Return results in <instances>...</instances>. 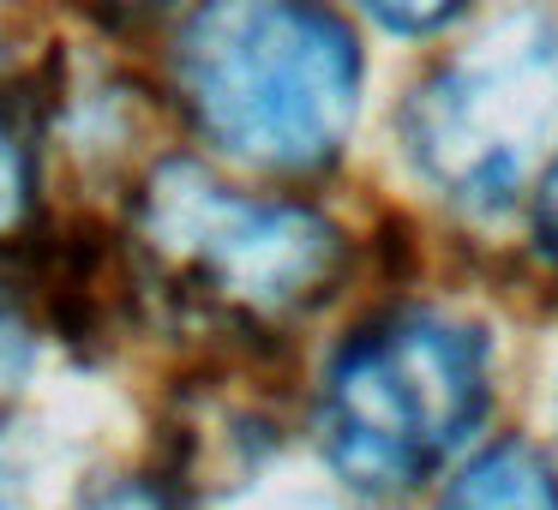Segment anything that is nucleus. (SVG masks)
I'll return each mask as SVG.
<instances>
[{
	"label": "nucleus",
	"mask_w": 558,
	"mask_h": 510,
	"mask_svg": "<svg viewBox=\"0 0 558 510\" xmlns=\"http://www.w3.org/2000/svg\"><path fill=\"white\" fill-rule=\"evenodd\" d=\"M174 90L217 150L306 174L354 126L361 49L325 0H198L174 37Z\"/></svg>",
	"instance_id": "nucleus-1"
},
{
	"label": "nucleus",
	"mask_w": 558,
	"mask_h": 510,
	"mask_svg": "<svg viewBox=\"0 0 558 510\" xmlns=\"http://www.w3.org/2000/svg\"><path fill=\"white\" fill-rule=\"evenodd\" d=\"M133 258L181 313L258 337L325 306L349 253L318 210L241 193L169 157L138 186Z\"/></svg>",
	"instance_id": "nucleus-2"
},
{
	"label": "nucleus",
	"mask_w": 558,
	"mask_h": 510,
	"mask_svg": "<svg viewBox=\"0 0 558 510\" xmlns=\"http://www.w3.org/2000/svg\"><path fill=\"white\" fill-rule=\"evenodd\" d=\"M493 402V354L474 325L433 306L385 313L337 349L318 390V438L342 481L402 493L426 481Z\"/></svg>",
	"instance_id": "nucleus-3"
},
{
	"label": "nucleus",
	"mask_w": 558,
	"mask_h": 510,
	"mask_svg": "<svg viewBox=\"0 0 558 510\" xmlns=\"http://www.w3.org/2000/svg\"><path fill=\"white\" fill-rule=\"evenodd\" d=\"M558 126V31L517 19L438 66L402 109V145L445 198L498 210Z\"/></svg>",
	"instance_id": "nucleus-4"
},
{
	"label": "nucleus",
	"mask_w": 558,
	"mask_h": 510,
	"mask_svg": "<svg viewBox=\"0 0 558 510\" xmlns=\"http://www.w3.org/2000/svg\"><path fill=\"white\" fill-rule=\"evenodd\" d=\"M438 510H558V481L534 445L505 438L445 486Z\"/></svg>",
	"instance_id": "nucleus-5"
},
{
	"label": "nucleus",
	"mask_w": 558,
	"mask_h": 510,
	"mask_svg": "<svg viewBox=\"0 0 558 510\" xmlns=\"http://www.w3.org/2000/svg\"><path fill=\"white\" fill-rule=\"evenodd\" d=\"M31 198H37V133L13 78H0V241L31 222Z\"/></svg>",
	"instance_id": "nucleus-6"
},
{
	"label": "nucleus",
	"mask_w": 558,
	"mask_h": 510,
	"mask_svg": "<svg viewBox=\"0 0 558 510\" xmlns=\"http://www.w3.org/2000/svg\"><path fill=\"white\" fill-rule=\"evenodd\" d=\"M31 366H37V342H31V325L0 301V414L13 409L31 385Z\"/></svg>",
	"instance_id": "nucleus-7"
},
{
	"label": "nucleus",
	"mask_w": 558,
	"mask_h": 510,
	"mask_svg": "<svg viewBox=\"0 0 558 510\" xmlns=\"http://www.w3.org/2000/svg\"><path fill=\"white\" fill-rule=\"evenodd\" d=\"M366 19H378L385 31H402V37H421V31H438L469 7V0H354Z\"/></svg>",
	"instance_id": "nucleus-8"
},
{
	"label": "nucleus",
	"mask_w": 558,
	"mask_h": 510,
	"mask_svg": "<svg viewBox=\"0 0 558 510\" xmlns=\"http://www.w3.org/2000/svg\"><path fill=\"white\" fill-rule=\"evenodd\" d=\"M534 234H541V253L558 265V157L546 162L541 193H534Z\"/></svg>",
	"instance_id": "nucleus-9"
},
{
	"label": "nucleus",
	"mask_w": 558,
	"mask_h": 510,
	"mask_svg": "<svg viewBox=\"0 0 558 510\" xmlns=\"http://www.w3.org/2000/svg\"><path fill=\"white\" fill-rule=\"evenodd\" d=\"M78 510H174V505L157 493V486H145V481H121V486L97 493L90 505H78Z\"/></svg>",
	"instance_id": "nucleus-10"
},
{
	"label": "nucleus",
	"mask_w": 558,
	"mask_h": 510,
	"mask_svg": "<svg viewBox=\"0 0 558 510\" xmlns=\"http://www.w3.org/2000/svg\"><path fill=\"white\" fill-rule=\"evenodd\" d=\"M90 7H102V13H109V19H121V25H138V19L169 13L174 0H90Z\"/></svg>",
	"instance_id": "nucleus-11"
}]
</instances>
